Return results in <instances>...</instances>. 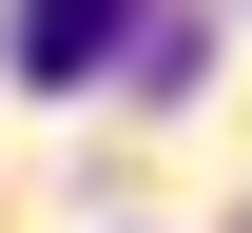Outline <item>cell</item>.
<instances>
[{"instance_id": "obj_1", "label": "cell", "mask_w": 252, "mask_h": 233, "mask_svg": "<svg viewBox=\"0 0 252 233\" xmlns=\"http://www.w3.org/2000/svg\"><path fill=\"white\" fill-rule=\"evenodd\" d=\"M117 39H136V0H20V78H39V98H59V78H97Z\"/></svg>"}]
</instances>
